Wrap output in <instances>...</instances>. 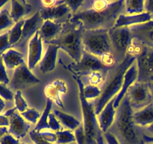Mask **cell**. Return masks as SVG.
<instances>
[{"label": "cell", "mask_w": 153, "mask_h": 144, "mask_svg": "<svg viewBox=\"0 0 153 144\" xmlns=\"http://www.w3.org/2000/svg\"><path fill=\"white\" fill-rule=\"evenodd\" d=\"M53 114L64 127L71 130H75L81 124L79 120L76 119L74 116L61 112V110H54Z\"/></svg>", "instance_id": "d4e9b609"}, {"label": "cell", "mask_w": 153, "mask_h": 144, "mask_svg": "<svg viewBox=\"0 0 153 144\" xmlns=\"http://www.w3.org/2000/svg\"><path fill=\"white\" fill-rule=\"evenodd\" d=\"M73 79L76 81L79 89V100L83 116L84 129L86 135L88 144H104L103 132L99 124L97 115L92 105L85 99L84 96V84L79 77L73 75Z\"/></svg>", "instance_id": "5b68a950"}, {"label": "cell", "mask_w": 153, "mask_h": 144, "mask_svg": "<svg viewBox=\"0 0 153 144\" xmlns=\"http://www.w3.org/2000/svg\"><path fill=\"white\" fill-rule=\"evenodd\" d=\"M9 82H10V80L6 72L5 66L3 62L1 56L0 55V83L7 85V84H9Z\"/></svg>", "instance_id": "f35d334b"}, {"label": "cell", "mask_w": 153, "mask_h": 144, "mask_svg": "<svg viewBox=\"0 0 153 144\" xmlns=\"http://www.w3.org/2000/svg\"><path fill=\"white\" fill-rule=\"evenodd\" d=\"M152 20V16L149 13L140 14L134 15L120 14L117 18L114 25V28H120V27H131L134 26L140 25L146 23Z\"/></svg>", "instance_id": "2e32d148"}, {"label": "cell", "mask_w": 153, "mask_h": 144, "mask_svg": "<svg viewBox=\"0 0 153 144\" xmlns=\"http://www.w3.org/2000/svg\"><path fill=\"white\" fill-rule=\"evenodd\" d=\"M65 2L69 6L71 11L73 14H76L78 9L84 4L85 1H83V0H67V1H65Z\"/></svg>", "instance_id": "60d3db41"}, {"label": "cell", "mask_w": 153, "mask_h": 144, "mask_svg": "<svg viewBox=\"0 0 153 144\" xmlns=\"http://www.w3.org/2000/svg\"><path fill=\"white\" fill-rule=\"evenodd\" d=\"M48 123H49V128L52 129V130H55L56 132L58 131V130H61V124H60L58 119L53 113L49 114Z\"/></svg>", "instance_id": "ab89813d"}, {"label": "cell", "mask_w": 153, "mask_h": 144, "mask_svg": "<svg viewBox=\"0 0 153 144\" xmlns=\"http://www.w3.org/2000/svg\"><path fill=\"white\" fill-rule=\"evenodd\" d=\"M73 24V26L61 32L59 36L49 44L57 45L60 49L65 51L75 62H78L81 60L83 54L82 34L85 29L80 23L76 22Z\"/></svg>", "instance_id": "8992f818"}, {"label": "cell", "mask_w": 153, "mask_h": 144, "mask_svg": "<svg viewBox=\"0 0 153 144\" xmlns=\"http://www.w3.org/2000/svg\"><path fill=\"white\" fill-rule=\"evenodd\" d=\"M138 79V69H137V65L136 62H134L126 71L124 74L123 82L122 88H121L120 92L117 94L116 97H114V106L115 109H117L120 104L121 101L126 95L128 89L130 87L137 81Z\"/></svg>", "instance_id": "7c38bea8"}, {"label": "cell", "mask_w": 153, "mask_h": 144, "mask_svg": "<svg viewBox=\"0 0 153 144\" xmlns=\"http://www.w3.org/2000/svg\"><path fill=\"white\" fill-rule=\"evenodd\" d=\"M74 135L76 137V141L78 144H88L83 124H80L74 130Z\"/></svg>", "instance_id": "e575fe53"}, {"label": "cell", "mask_w": 153, "mask_h": 144, "mask_svg": "<svg viewBox=\"0 0 153 144\" xmlns=\"http://www.w3.org/2000/svg\"><path fill=\"white\" fill-rule=\"evenodd\" d=\"M44 20L41 17L40 10H37L32 16L25 20L23 28H22V35L20 40L16 45L19 46H24L25 44L30 38H32L37 31L40 29Z\"/></svg>", "instance_id": "4fadbf2b"}, {"label": "cell", "mask_w": 153, "mask_h": 144, "mask_svg": "<svg viewBox=\"0 0 153 144\" xmlns=\"http://www.w3.org/2000/svg\"><path fill=\"white\" fill-rule=\"evenodd\" d=\"M16 110H16V106H15V107H13V108H11V109H10V110H8L6 111V112L4 113V116L7 117V118H9V117L13 115V114L14 113Z\"/></svg>", "instance_id": "816d5d0a"}, {"label": "cell", "mask_w": 153, "mask_h": 144, "mask_svg": "<svg viewBox=\"0 0 153 144\" xmlns=\"http://www.w3.org/2000/svg\"><path fill=\"white\" fill-rule=\"evenodd\" d=\"M52 104L53 102L49 98H46V106H45L44 110H43V112H42L40 118L39 119L38 122L36 124L34 130L37 131H41L43 129H47L49 128V123H48V119H49V116L50 114L51 110L52 107Z\"/></svg>", "instance_id": "484cf974"}, {"label": "cell", "mask_w": 153, "mask_h": 144, "mask_svg": "<svg viewBox=\"0 0 153 144\" xmlns=\"http://www.w3.org/2000/svg\"><path fill=\"white\" fill-rule=\"evenodd\" d=\"M14 23V21L10 16V12L7 9L4 8L0 10V31L13 27Z\"/></svg>", "instance_id": "4dcf8cb0"}, {"label": "cell", "mask_w": 153, "mask_h": 144, "mask_svg": "<svg viewBox=\"0 0 153 144\" xmlns=\"http://www.w3.org/2000/svg\"><path fill=\"white\" fill-rule=\"evenodd\" d=\"M64 2V0H60V1L51 0V1H41L40 3H41V4H43V6L44 8H50L57 5V4H61V3H63Z\"/></svg>", "instance_id": "c3c4849f"}, {"label": "cell", "mask_w": 153, "mask_h": 144, "mask_svg": "<svg viewBox=\"0 0 153 144\" xmlns=\"http://www.w3.org/2000/svg\"><path fill=\"white\" fill-rule=\"evenodd\" d=\"M8 118V134H11L17 140L23 138L31 128L30 123L24 119L23 117L17 111H16Z\"/></svg>", "instance_id": "9a60e30c"}, {"label": "cell", "mask_w": 153, "mask_h": 144, "mask_svg": "<svg viewBox=\"0 0 153 144\" xmlns=\"http://www.w3.org/2000/svg\"><path fill=\"white\" fill-rule=\"evenodd\" d=\"M0 97L6 100H12L14 98V94L5 85L0 83Z\"/></svg>", "instance_id": "74e56055"}, {"label": "cell", "mask_w": 153, "mask_h": 144, "mask_svg": "<svg viewBox=\"0 0 153 144\" xmlns=\"http://www.w3.org/2000/svg\"><path fill=\"white\" fill-rule=\"evenodd\" d=\"M108 34L111 42L113 52L116 61L121 62L124 59L130 46L132 45L134 35L130 27L110 28Z\"/></svg>", "instance_id": "52a82bcc"}, {"label": "cell", "mask_w": 153, "mask_h": 144, "mask_svg": "<svg viewBox=\"0 0 153 144\" xmlns=\"http://www.w3.org/2000/svg\"><path fill=\"white\" fill-rule=\"evenodd\" d=\"M146 130L149 131L150 134H153V123L152 124H150V125L148 126V127L146 128Z\"/></svg>", "instance_id": "9f6ffc18"}, {"label": "cell", "mask_w": 153, "mask_h": 144, "mask_svg": "<svg viewBox=\"0 0 153 144\" xmlns=\"http://www.w3.org/2000/svg\"><path fill=\"white\" fill-rule=\"evenodd\" d=\"M134 35L140 43L153 46V20L146 23L130 27Z\"/></svg>", "instance_id": "ac0fdd59"}, {"label": "cell", "mask_w": 153, "mask_h": 144, "mask_svg": "<svg viewBox=\"0 0 153 144\" xmlns=\"http://www.w3.org/2000/svg\"><path fill=\"white\" fill-rule=\"evenodd\" d=\"M19 144H26V143H24V142H21V143H19Z\"/></svg>", "instance_id": "91938a15"}, {"label": "cell", "mask_w": 153, "mask_h": 144, "mask_svg": "<svg viewBox=\"0 0 153 144\" xmlns=\"http://www.w3.org/2000/svg\"><path fill=\"white\" fill-rule=\"evenodd\" d=\"M24 22H25V20H21L18 22L15 23L14 26L10 28V30H9V42L11 46L17 44L20 40L22 35V28H23Z\"/></svg>", "instance_id": "83f0119b"}, {"label": "cell", "mask_w": 153, "mask_h": 144, "mask_svg": "<svg viewBox=\"0 0 153 144\" xmlns=\"http://www.w3.org/2000/svg\"><path fill=\"white\" fill-rule=\"evenodd\" d=\"M29 136L31 137V140L33 141L34 144H52L46 141L43 136L40 135V132L37 131L34 129L29 131Z\"/></svg>", "instance_id": "8d00e7d4"}, {"label": "cell", "mask_w": 153, "mask_h": 144, "mask_svg": "<svg viewBox=\"0 0 153 144\" xmlns=\"http://www.w3.org/2000/svg\"><path fill=\"white\" fill-rule=\"evenodd\" d=\"M149 85H150L151 90H152V104H153V82H152V83H149Z\"/></svg>", "instance_id": "680465c9"}, {"label": "cell", "mask_w": 153, "mask_h": 144, "mask_svg": "<svg viewBox=\"0 0 153 144\" xmlns=\"http://www.w3.org/2000/svg\"><path fill=\"white\" fill-rule=\"evenodd\" d=\"M60 48L53 44H49L43 55L41 61L40 62V70L43 74L52 71L56 66V60L58 51Z\"/></svg>", "instance_id": "d6986e66"}, {"label": "cell", "mask_w": 153, "mask_h": 144, "mask_svg": "<svg viewBox=\"0 0 153 144\" xmlns=\"http://www.w3.org/2000/svg\"><path fill=\"white\" fill-rule=\"evenodd\" d=\"M144 10L145 12L150 14L153 16V0H146L144 2Z\"/></svg>", "instance_id": "681fc988"}, {"label": "cell", "mask_w": 153, "mask_h": 144, "mask_svg": "<svg viewBox=\"0 0 153 144\" xmlns=\"http://www.w3.org/2000/svg\"><path fill=\"white\" fill-rule=\"evenodd\" d=\"M84 50L98 57L108 67L116 61L108 28L84 30L82 34Z\"/></svg>", "instance_id": "3957f363"}, {"label": "cell", "mask_w": 153, "mask_h": 144, "mask_svg": "<svg viewBox=\"0 0 153 144\" xmlns=\"http://www.w3.org/2000/svg\"><path fill=\"white\" fill-rule=\"evenodd\" d=\"M127 94L133 110H139L152 103V90L147 82L137 81L130 87Z\"/></svg>", "instance_id": "30bf717a"}, {"label": "cell", "mask_w": 153, "mask_h": 144, "mask_svg": "<svg viewBox=\"0 0 153 144\" xmlns=\"http://www.w3.org/2000/svg\"><path fill=\"white\" fill-rule=\"evenodd\" d=\"M13 100H14L16 110H17L18 112H20V113L25 112V111L28 108L26 101H25V100L23 98V97H22L21 91H16V92H15Z\"/></svg>", "instance_id": "836d02e7"}, {"label": "cell", "mask_w": 153, "mask_h": 144, "mask_svg": "<svg viewBox=\"0 0 153 144\" xmlns=\"http://www.w3.org/2000/svg\"><path fill=\"white\" fill-rule=\"evenodd\" d=\"M4 106H5V103H4L3 98L0 97V112H2V110L4 108Z\"/></svg>", "instance_id": "11a10c76"}, {"label": "cell", "mask_w": 153, "mask_h": 144, "mask_svg": "<svg viewBox=\"0 0 153 144\" xmlns=\"http://www.w3.org/2000/svg\"><path fill=\"white\" fill-rule=\"evenodd\" d=\"M19 140L15 138L10 134H6L0 139V144H19Z\"/></svg>", "instance_id": "b9f144b4"}, {"label": "cell", "mask_w": 153, "mask_h": 144, "mask_svg": "<svg viewBox=\"0 0 153 144\" xmlns=\"http://www.w3.org/2000/svg\"><path fill=\"white\" fill-rule=\"evenodd\" d=\"M114 98L105 106L101 112L97 116L99 124L103 134L108 131V129L111 128L114 122L117 110L114 106Z\"/></svg>", "instance_id": "e0dca14e"}, {"label": "cell", "mask_w": 153, "mask_h": 144, "mask_svg": "<svg viewBox=\"0 0 153 144\" xmlns=\"http://www.w3.org/2000/svg\"><path fill=\"white\" fill-rule=\"evenodd\" d=\"M143 140L144 142H152L153 143V136H148V135L143 134Z\"/></svg>", "instance_id": "f5cc1de1"}, {"label": "cell", "mask_w": 153, "mask_h": 144, "mask_svg": "<svg viewBox=\"0 0 153 144\" xmlns=\"http://www.w3.org/2000/svg\"><path fill=\"white\" fill-rule=\"evenodd\" d=\"M133 120L136 125L146 127L153 123V104L134 112Z\"/></svg>", "instance_id": "7402d4cb"}, {"label": "cell", "mask_w": 153, "mask_h": 144, "mask_svg": "<svg viewBox=\"0 0 153 144\" xmlns=\"http://www.w3.org/2000/svg\"><path fill=\"white\" fill-rule=\"evenodd\" d=\"M125 8V1L111 2L108 8L103 10H97L94 9L77 11L70 16V23H80L85 30L108 28L114 27L117 18L123 8Z\"/></svg>", "instance_id": "6da1fadb"}, {"label": "cell", "mask_w": 153, "mask_h": 144, "mask_svg": "<svg viewBox=\"0 0 153 144\" xmlns=\"http://www.w3.org/2000/svg\"><path fill=\"white\" fill-rule=\"evenodd\" d=\"M141 44L138 45L136 63L138 69V82H153V46Z\"/></svg>", "instance_id": "9c48e42d"}, {"label": "cell", "mask_w": 153, "mask_h": 144, "mask_svg": "<svg viewBox=\"0 0 153 144\" xmlns=\"http://www.w3.org/2000/svg\"><path fill=\"white\" fill-rule=\"evenodd\" d=\"M134 110L128 94L124 97L117 109L113 125V134L120 144H144L143 135H140L133 120Z\"/></svg>", "instance_id": "7a4b0ae2"}, {"label": "cell", "mask_w": 153, "mask_h": 144, "mask_svg": "<svg viewBox=\"0 0 153 144\" xmlns=\"http://www.w3.org/2000/svg\"><path fill=\"white\" fill-rule=\"evenodd\" d=\"M101 93L102 90L97 86L88 85L84 87V96L87 100L99 97Z\"/></svg>", "instance_id": "1f68e13d"}, {"label": "cell", "mask_w": 153, "mask_h": 144, "mask_svg": "<svg viewBox=\"0 0 153 144\" xmlns=\"http://www.w3.org/2000/svg\"><path fill=\"white\" fill-rule=\"evenodd\" d=\"M4 66L7 69H16V68L24 64L23 55L19 51L10 48L1 55Z\"/></svg>", "instance_id": "cb8c5ba5"}, {"label": "cell", "mask_w": 153, "mask_h": 144, "mask_svg": "<svg viewBox=\"0 0 153 144\" xmlns=\"http://www.w3.org/2000/svg\"><path fill=\"white\" fill-rule=\"evenodd\" d=\"M44 93L46 96V98L50 99L52 102H55L58 106L64 108V104L61 97V93L52 83L45 87Z\"/></svg>", "instance_id": "f1b7e54d"}, {"label": "cell", "mask_w": 153, "mask_h": 144, "mask_svg": "<svg viewBox=\"0 0 153 144\" xmlns=\"http://www.w3.org/2000/svg\"><path fill=\"white\" fill-rule=\"evenodd\" d=\"M11 44L9 42L8 32L4 33L0 35V55H2L5 51L11 47Z\"/></svg>", "instance_id": "d590c367"}, {"label": "cell", "mask_w": 153, "mask_h": 144, "mask_svg": "<svg viewBox=\"0 0 153 144\" xmlns=\"http://www.w3.org/2000/svg\"><path fill=\"white\" fill-rule=\"evenodd\" d=\"M63 24L53 20H45L39 30L40 37L46 43H50L59 36L62 32Z\"/></svg>", "instance_id": "44dd1931"}, {"label": "cell", "mask_w": 153, "mask_h": 144, "mask_svg": "<svg viewBox=\"0 0 153 144\" xmlns=\"http://www.w3.org/2000/svg\"><path fill=\"white\" fill-rule=\"evenodd\" d=\"M66 68L73 72L74 74L73 75L79 77L85 75L90 76L94 72L105 73L108 71L110 67L105 65L100 58L84 50L80 61L67 64Z\"/></svg>", "instance_id": "ba28073f"}, {"label": "cell", "mask_w": 153, "mask_h": 144, "mask_svg": "<svg viewBox=\"0 0 153 144\" xmlns=\"http://www.w3.org/2000/svg\"><path fill=\"white\" fill-rule=\"evenodd\" d=\"M144 2L143 0H126L125 1L126 11L128 15L144 13Z\"/></svg>", "instance_id": "4316f807"}, {"label": "cell", "mask_w": 153, "mask_h": 144, "mask_svg": "<svg viewBox=\"0 0 153 144\" xmlns=\"http://www.w3.org/2000/svg\"><path fill=\"white\" fill-rule=\"evenodd\" d=\"M7 133H8V128L0 127V139L1 138V136H4V135L6 134Z\"/></svg>", "instance_id": "db71d44e"}, {"label": "cell", "mask_w": 153, "mask_h": 144, "mask_svg": "<svg viewBox=\"0 0 153 144\" xmlns=\"http://www.w3.org/2000/svg\"><path fill=\"white\" fill-rule=\"evenodd\" d=\"M103 75L102 72H94L89 76V82L91 85L97 86L102 82Z\"/></svg>", "instance_id": "7bdbcfd3"}, {"label": "cell", "mask_w": 153, "mask_h": 144, "mask_svg": "<svg viewBox=\"0 0 153 144\" xmlns=\"http://www.w3.org/2000/svg\"><path fill=\"white\" fill-rule=\"evenodd\" d=\"M111 2L108 1H95L93 2L92 9L97 10H105L108 6L110 5Z\"/></svg>", "instance_id": "ee69618b"}, {"label": "cell", "mask_w": 153, "mask_h": 144, "mask_svg": "<svg viewBox=\"0 0 153 144\" xmlns=\"http://www.w3.org/2000/svg\"><path fill=\"white\" fill-rule=\"evenodd\" d=\"M40 82V80L28 68V64L24 63L14 69L13 76L9 82V88L16 92L20 91Z\"/></svg>", "instance_id": "8fae6325"}, {"label": "cell", "mask_w": 153, "mask_h": 144, "mask_svg": "<svg viewBox=\"0 0 153 144\" xmlns=\"http://www.w3.org/2000/svg\"><path fill=\"white\" fill-rule=\"evenodd\" d=\"M42 55H43V39L40 37L39 31H37L28 42V67L30 70H33L37 63L40 62Z\"/></svg>", "instance_id": "5bb4252c"}, {"label": "cell", "mask_w": 153, "mask_h": 144, "mask_svg": "<svg viewBox=\"0 0 153 144\" xmlns=\"http://www.w3.org/2000/svg\"><path fill=\"white\" fill-rule=\"evenodd\" d=\"M6 3H7V0H0V8H1L2 6H4Z\"/></svg>", "instance_id": "6f0895ef"}, {"label": "cell", "mask_w": 153, "mask_h": 144, "mask_svg": "<svg viewBox=\"0 0 153 144\" xmlns=\"http://www.w3.org/2000/svg\"><path fill=\"white\" fill-rule=\"evenodd\" d=\"M40 15L43 20H55L67 16L71 13V10L66 4L65 1L63 3L50 8H44L40 10Z\"/></svg>", "instance_id": "ffe728a7"}, {"label": "cell", "mask_w": 153, "mask_h": 144, "mask_svg": "<svg viewBox=\"0 0 153 144\" xmlns=\"http://www.w3.org/2000/svg\"><path fill=\"white\" fill-rule=\"evenodd\" d=\"M136 59H137L136 55L132 53H127L124 59L114 68L113 71L111 72L108 76V78L107 80V82L102 91L101 95L95 104L94 111L96 115L98 116L105 106L111 99H113L114 96L116 97L117 94L120 92L123 82L124 74L127 69L134 62H136Z\"/></svg>", "instance_id": "277c9868"}, {"label": "cell", "mask_w": 153, "mask_h": 144, "mask_svg": "<svg viewBox=\"0 0 153 144\" xmlns=\"http://www.w3.org/2000/svg\"><path fill=\"white\" fill-rule=\"evenodd\" d=\"M152 144H153V143H152Z\"/></svg>", "instance_id": "94428289"}, {"label": "cell", "mask_w": 153, "mask_h": 144, "mask_svg": "<svg viewBox=\"0 0 153 144\" xmlns=\"http://www.w3.org/2000/svg\"><path fill=\"white\" fill-rule=\"evenodd\" d=\"M103 136L105 138L108 144H120V143L119 140H117V138L113 134L111 133L110 131H107L105 132V133H104Z\"/></svg>", "instance_id": "7dc6e473"}, {"label": "cell", "mask_w": 153, "mask_h": 144, "mask_svg": "<svg viewBox=\"0 0 153 144\" xmlns=\"http://www.w3.org/2000/svg\"><path fill=\"white\" fill-rule=\"evenodd\" d=\"M10 3H11V10L10 12V16L15 23L22 20V18L25 15L28 14L32 8L31 4L24 0L21 1L12 0Z\"/></svg>", "instance_id": "603a6c76"}, {"label": "cell", "mask_w": 153, "mask_h": 144, "mask_svg": "<svg viewBox=\"0 0 153 144\" xmlns=\"http://www.w3.org/2000/svg\"><path fill=\"white\" fill-rule=\"evenodd\" d=\"M52 84L57 89L59 90V92L61 94H64V93L67 92V86H66V83L64 81L61 80H56L53 81L52 82Z\"/></svg>", "instance_id": "bcb514c9"}, {"label": "cell", "mask_w": 153, "mask_h": 144, "mask_svg": "<svg viewBox=\"0 0 153 144\" xmlns=\"http://www.w3.org/2000/svg\"><path fill=\"white\" fill-rule=\"evenodd\" d=\"M9 118L4 115H0V127H8Z\"/></svg>", "instance_id": "f907efd6"}, {"label": "cell", "mask_w": 153, "mask_h": 144, "mask_svg": "<svg viewBox=\"0 0 153 144\" xmlns=\"http://www.w3.org/2000/svg\"><path fill=\"white\" fill-rule=\"evenodd\" d=\"M55 134L57 136L56 143L58 144H68L76 141L74 134L70 130H58L55 132Z\"/></svg>", "instance_id": "f546056e"}, {"label": "cell", "mask_w": 153, "mask_h": 144, "mask_svg": "<svg viewBox=\"0 0 153 144\" xmlns=\"http://www.w3.org/2000/svg\"><path fill=\"white\" fill-rule=\"evenodd\" d=\"M40 135L49 142H51V143L56 142L57 136L55 133L50 131H40Z\"/></svg>", "instance_id": "f6af8a7d"}, {"label": "cell", "mask_w": 153, "mask_h": 144, "mask_svg": "<svg viewBox=\"0 0 153 144\" xmlns=\"http://www.w3.org/2000/svg\"><path fill=\"white\" fill-rule=\"evenodd\" d=\"M21 116L28 122L35 124V123L38 122L41 115L36 110L33 109V108H28L25 112L21 113Z\"/></svg>", "instance_id": "d6a6232c"}]
</instances>
